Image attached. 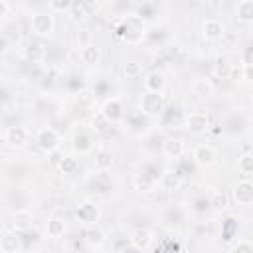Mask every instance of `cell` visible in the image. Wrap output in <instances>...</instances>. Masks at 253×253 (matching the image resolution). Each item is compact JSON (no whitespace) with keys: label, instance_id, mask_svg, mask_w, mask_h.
Returning a JSON list of instances; mask_svg holds the SVG:
<instances>
[{"label":"cell","instance_id":"1","mask_svg":"<svg viewBox=\"0 0 253 253\" xmlns=\"http://www.w3.org/2000/svg\"><path fill=\"white\" fill-rule=\"evenodd\" d=\"M146 34H148V24L134 14L121 18L115 26V38L128 45H138L146 42Z\"/></svg>","mask_w":253,"mask_h":253},{"label":"cell","instance_id":"2","mask_svg":"<svg viewBox=\"0 0 253 253\" xmlns=\"http://www.w3.org/2000/svg\"><path fill=\"white\" fill-rule=\"evenodd\" d=\"M55 30V18L53 14L45 8V10H38L30 16V32L36 38H49Z\"/></svg>","mask_w":253,"mask_h":253},{"label":"cell","instance_id":"3","mask_svg":"<svg viewBox=\"0 0 253 253\" xmlns=\"http://www.w3.org/2000/svg\"><path fill=\"white\" fill-rule=\"evenodd\" d=\"M138 109L140 115H144L146 119H160L162 113L166 111V101L162 93H148L144 91L140 101H138Z\"/></svg>","mask_w":253,"mask_h":253},{"label":"cell","instance_id":"4","mask_svg":"<svg viewBox=\"0 0 253 253\" xmlns=\"http://www.w3.org/2000/svg\"><path fill=\"white\" fill-rule=\"evenodd\" d=\"M34 142L43 154H53L61 146V134L53 126H42V128H38V132L34 136Z\"/></svg>","mask_w":253,"mask_h":253},{"label":"cell","instance_id":"5","mask_svg":"<svg viewBox=\"0 0 253 253\" xmlns=\"http://www.w3.org/2000/svg\"><path fill=\"white\" fill-rule=\"evenodd\" d=\"M101 115L111 123V125H117V123H123L125 121V103L121 97L113 95V97H105V101L101 103Z\"/></svg>","mask_w":253,"mask_h":253},{"label":"cell","instance_id":"6","mask_svg":"<svg viewBox=\"0 0 253 253\" xmlns=\"http://www.w3.org/2000/svg\"><path fill=\"white\" fill-rule=\"evenodd\" d=\"M2 140L10 146V148H24L30 140V130L22 125H10V126H4V132H2Z\"/></svg>","mask_w":253,"mask_h":253},{"label":"cell","instance_id":"7","mask_svg":"<svg viewBox=\"0 0 253 253\" xmlns=\"http://www.w3.org/2000/svg\"><path fill=\"white\" fill-rule=\"evenodd\" d=\"M123 128H125V132L130 134V136H144V134L150 130V119H146V117L140 115V113L126 115L125 121H123Z\"/></svg>","mask_w":253,"mask_h":253},{"label":"cell","instance_id":"8","mask_svg":"<svg viewBox=\"0 0 253 253\" xmlns=\"http://www.w3.org/2000/svg\"><path fill=\"white\" fill-rule=\"evenodd\" d=\"M22 57L28 63L42 65L45 61V57H47V49L40 40H28L24 43V47H22Z\"/></svg>","mask_w":253,"mask_h":253},{"label":"cell","instance_id":"9","mask_svg":"<svg viewBox=\"0 0 253 253\" xmlns=\"http://www.w3.org/2000/svg\"><path fill=\"white\" fill-rule=\"evenodd\" d=\"M75 217L87 227V225H97L101 219V208L95 202H81L75 208Z\"/></svg>","mask_w":253,"mask_h":253},{"label":"cell","instance_id":"10","mask_svg":"<svg viewBox=\"0 0 253 253\" xmlns=\"http://www.w3.org/2000/svg\"><path fill=\"white\" fill-rule=\"evenodd\" d=\"M231 198L237 206H243V208L253 206V182L249 178L235 182V186L231 190Z\"/></svg>","mask_w":253,"mask_h":253},{"label":"cell","instance_id":"11","mask_svg":"<svg viewBox=\"0 0 253 253\" xmlns=\"http://www.w3.org/2000/svg\"><path fill=\"white\" fill-rule=\"evenodd\" d=\"M192 160L196 162V166L210 168V166L215 164L217 152H215V148H213L211 144L202 142V144H196V146H194V150H192Z\"/></svg>","mask_w":253,"mask_h":253},{"label":"cell","instance_id":"12","mask_svg":"<svg viewBox=\"0 0 253 253\" xmlns=\"http://www.w3.org/2000/svg\"><path fill=\"white\" fill-rule=\"evenodd\" d=\"M186 219H188V210L182 208V206H170V208H166V211H164V215H162L164 225L170 227V229L182 227V225L186 223Z\"/></svg>","mask_w":253,"mask_h":253},{"label":"cell","instance_id":"13","mask_svg":"<svg viewBox=\"0 0 253 253\" xmlns=\"http://www.w3.org/2000/svg\"><path fill=\"white\" fill-rule=\"evenodd\" d=\"M202 36L206 42H219L225 36V26L219 18H208L202 24Z\"/></svg>","mask_w":253,"mask_h":253},{"label":"cell","instance_id":"14","mask_svg":"<svg viewBox=\"0 0 253 253\" xmlns=\"http://www.w3.org/2000/svg\"><path fill=\"white\" fill-rule=\"evenodd\" d=\"M247 117L241 113V111H237V113H229L227 117H225V121H223V130H227L229 134H243L245 130H247Z\"/></svg>","mask_w":253,"mask_h":253},{"label":"cell","instance_id":"15","mask_svg":"<svg viewBox=\"0 0 253 253\" xmlns=\"http://www.w3.org/2000/svg\"><path fill=\"white\" fill-rule=\"evenodd\" d=\"M71 148H73V152H75V154L85 156V154L93 152V148H95V138H93L89 132L79 130V132H75V134H73Z\"/></svg>","mask_w":253,"mask_h":253},{"label":"cell","instance_id":"16","mask_svg":"<svg viewBox=\"0 0 253 253\" xmlns=\"http://www.w3.org/2000/svg\"><path fill=\"white\" fill-rule=\"evenodd\" d=\"M0 249L2 253H22L24 251V241L18 231H4L0 237Z\"/></svg>","mask_w":253,"mask_h":253},{"label":"cell","instance_id":"17","mask_svg":"<svg viewBox=\"0 0 253 253\" xmlns=\"http://www.w3.org/2000/svg\"><path fill=\"white\" fill-rule=\"evenodd\" d=\"M186 128L192 132H206L210 128V117L204 111H192L186 115Z\"/></svg>","mask_w":253,"mask_h":253},{"label":"cell","instance_id":"18","mask_svg":"<svg viewBox=\"0 0 253 253\" xmlns=\"http://www.w3.org/2000/svg\"><path fill=\"white\" fill-rule=\"evenodd\" d=\"M142 83H144V91H148V93H162L166 89V75L160 69H152V71H148L144 75Z\"/></svg>","mask_w":253,"mask_h":253},{"label":"cell","instance_id":"19","mask_svg":"<svg viewBox=\"0 0 253 253\" xmlns=\"http://www.w3.org/2000/svg\"><path fill=\"white\" fill-rule=\"evenodd\" d=\"M160 150H162V154L166 156V158H170V160H180L182 156H184V152H186V144H184V140L182 138H164L162 140V146H160Z\"/></svg>","mask_w":253,"mask_h":253},{"label":"cell","instance_id":"20","mask_svg":"<svg viewBox=\"0 0 253 253\" xmlns=\"http://www.w3.org/2000/svg\"><path fill=\"white\" fill-rule=\"evenodd\" d=\"M136 174H140V176H144V178H148V180H152L154 184L160 186V180L164 176V168L156 160H146V162L140 164V168H138Z\"/></svg>","mask_w":253,"mask_h":253},{"label":"cell","instance_id":"21","mask_svg":"<svg viewBox=\"0 0 253 253\" xmlns=\"http://www.w3.org/2000/svg\"><path fill=\"white\" fill-rule=\"evenodd\" d=\"M81 237H83V241L89 245V247H101L105 241H107V235H105V231L99 227V225H87L83 231H81Z\"/></svg>","mask_w":253,"mask_h":253},{"label":"cell","instance_id":"22","mask_svg":"<svg viewBox=\"0 0 253 253\" xmlns=\"http://www.w3.org/2000/svg\"><path fill=\"white\" fill-rule=\"evenodd\" d=\"M32 221L34 215L30 210H22V211H12V229L18 233H24L28 229H32Z\"/></svg>","mask_w":253,"mask_h":253},{"label":"cell","instance_id":"23","mask_svg":"<svg viewBox=\"0 0 253 253\" xmlns=\"http://www.w3.org/2000/svg\"><path fill=\"white\" fill-rule=\"evenodd\" d=\"M160 121H162L164 126H174V125L186 123V115H184V111H182L178 105H170V107H166V111L162 113Z\"/></svg>","mask_w":253,"mask_h":253},{"label":"cell","instance_id":"24","mask_svg":"<svg viewBox=\"0 0 253 253\" xmlns=\"http://www.w3.org/2000/svg\"><path fill=\"white\" fill-rule=\"evenodd\" d=\"M128 239H130L132 245H136L140 249H148L152 245V241H154V235H152V231L148 227H136V229H132Z\"/></svg>","mask_w":253,"mask_h":253},{"label":"cell","instance_id":"25","mask_svg":"<svg viewBox=\"0 0 253 253\" xmlns=\"http://www.w3.org/2000/svg\"><path fill=\"white\" fill-rule=\"evenodd\" d=\"M91 188L97 192V194H103V196H109L115 192V184L113 180L107 176V172H97L93 182H91Z\"/></svg>","mask_w":253,"mask_h":253},{"label":"cell","instance_id":"26","mask_svg":"<svg viewBox=\"0 0 253 253\" xmlns=\"http://www.w3.org/2000/svg\"><path fill=\"white\" fill-rule=\"evenodd\" d=\"M237 22L241 24H253V0H239L233 10Z\"/></svg>","mask_w":253,"mask_h":253},{"label":"cell","instance_id":"27","mask_svg":"<svg viewBox=\"0 0 253 253\" xmlns=\"http://www.w3.org/2000/svg\"><path fill=\"white\" fill-rule=\"evenodd\" d=\"M134 16H138L140 20H144L146 24L150 20H154V16H158V4L156 2H140V4H134Z\"/></svg>","mask_w":253,"mask_h":253},{"label":"cell","instance_id":"28","mask_svg":"<svg viewBox=\"0 0 253 253\" xmlns=\"http://www.w3.org/2000/svg\"><path fill=\"white\" fill-rule=\"evenodd\" d=\"M8 206L12 208V211H22V210H30V196L24 190H14L8 196Z\"/></svg>","mask_w":253,"mask_h":253},{"label":"cell","instance_id":"29","mask_svg":"<svg viewBox=\"0 0 253 253\" xmlns=\"http://www.w3.org/2000/svg\"><path fill=\"white\" fill-rule=\"evenodd\" d=\"M194 168H196V162L192 160V158H180V160H176V166H174V174L184 182V180H188V178H192V174H194Z\"/></svg>","mask_w":253,"mask_h":253},{"label":"cell","instance_id":"30","mask_svg":"<svg viewBox=\"0 0 253 253\" xmlns=\"http://www.w3.org/2000/svg\"><path fill=\"white\" fill-rule=\"evenodd\" d=\"M237 219L233 217V215H227L225 219H221V229H219V233H221V239L225 241V243H231L235 237H237Z\"/></svg>","mask_w":253,"mask_h":253},{"label":"cell","instance_id":"31","mask_svg":"<svg viewBox=\"0 0 253 253\" xmlns=\"http://www.w3.org/2000/svg\"><path fill=\"white\" fill-rule=\"evenodd\" d=\"M79 59H81V63H85V65H95V63H99V61H101V47L95 45V43H91V45L79 49Z\"/></svg>","mask_w":253,"mask_h":253},{"label":"cell","instance_id":"32","mask_svg":"<svg viewBox=\"0 0 253 253\" xmlns=\"http://www.w3.org/2000/svg\"><path fill=\"white\" fill-rule=\"evenodd\" d=\"M113 166V152L109 148H99L95 152V168L97 172H107Z\"/></svg>","mask_w":253,"mask_h":253},{"label":"cell","instance_id":"33","mask_svg":"<svg viewBox=\"0 0 253 253\" xmlns=\"http://www.w3.org/2000/svg\"><path fill=\"white\" fill-rule=\"evenodd\" d=\"M231 73H233V65L225 57H217L215 63H213V75L221 81H227L231 77Z\"/></svg>","mask_w":253,"mask_h":253},{"label":"cell","instance_id":"34","mask_svg":"<svg viewBox=\"0 0 253 253\" xmlns=\"http://www.w3.org/2000/svg\"><path fill=\"white\" fill-rule=\"evenodd\" d=\"M210 202H211L213 211H225L229 208V196L223 190H213L210 194Z\"/></svg>","mask_w":253,"mask_h":253},{"label":"cell","instance_id":"35","mask_svg":"<svg viewBox=\"0 0 253 253\" xmlns=\"http://www.w3.org/2000/svg\"><path fill=\"white\" fill-rule=\"evenodd\" d=\"M65 89H67L69 93H73V95L85 91V77H83L81 73H71V75H67V77H65Z\"/></svg>","mask_w":253,"mask_h":253},{"label":"cell","instance_id":"36","mask_svg":"<svg viewBox=\"0 0 253 253\" xmlns=\"http://www.w3.org/2000/svg\"><path fill=\"white\" fill-rule=\"evenodd\" d=\"M45 233H47V237H51V239L63 237V233H65V221L59 219V217L47 219V223H45Z\"/></svg>","mask_w":253,"mask_h":253},{"label":"cell","instance_id":"37","mask_svg":"<svg viewBox=\"0 0 253 253\" xmlns=\"http://www.w3.org/2000/svg\"><path fill=\"white\" fill-rule=\"evenodd\" d=\"M237 170L243 178L253 176V152H243L237 160Z\"/></svg>","mask_w":253,"mask_h":253},{"label":"cell","instance_id":"38","mask_svg":"<svg viewBox=\"0 0 253 253\" xmlns=\"http://www.w3.org/2000/svg\"><path fill=\"white\" fill-rule=\"evenodd\" d=\"M26 174H28V166L22 164V162H12V164L6 168V178H8V180H14V182L24 180Z\"/></svg>","mask_w":253,"mask_h":253},{"label":"cell","instance_id":"39","mask_svg":"<svg viewBox=\"0 0 253 253\" xmlns=\"http://www.w3.org/2000/svg\"><path fill=\"white\" fill-rule=\"evenodd\" d=\"M73 8L71 0H49L47 2V10L55 16V14H69Z\"/></svg>","mask_w":253,"mask_h":253},{"label":"cell","instance_id":"40","mask_svg":"<svg viewBox=\"0 0 253 253\" xmlns=\"http://www.w3.org/2000/svg\"><path fill=\"white\" fill-rule=\"evenodd\" d=\"M123 73H125L126 79H138V77H142L144 67H142V63L130 59V61H126V63L123 65Z\"/></svg>","mask_w":253,"mask_h":253},{"label":"cell","instance_id":"41","mask_svg":"<svg viewBox=\"0 0 253 253\" xmlns=\"http://www.w3.org/2000/svg\"><path fill=\"white\" fill-rule=\"evenodd\" d=\"M57 170L61 174H67V176L77 174V170H79V158H75V156H63V160H61V164H59Z\"/></svg>","mask_w":253,"mask_h":253},{"label":"cell","instance_id":"42","mask_svg":"<svg viewBox=\"0 0 253 253\" xmlns=\"http://www.w3.org/2000/svg\"><path fill=\"white\" fill-rule=\"evenodd\" d=\"M192 91H194V95H198V97H206V95H211L213 85H211L210 79H196V81L192 83Z\"/></svg>","mask_w":253,"mask_h":253},{"label":"cell","instance_id":"43","mask_svg":"<svg viewBox=\"0 0 253 253\" xmlns=\"http://www.w3.org/2000/svg\"><path fill=\"white\" fill-rule=\"evenodd\" d=\"M190 210L194 213H206V211H210L211 210L210 196H198V198H194L192 204H190Z\"/></svg>","mask_w":253,"mask_h":253},{"label":"cell","instance_id":"44","mask_svg":"<svg viewBox=\"0 0 253 253\" xmlns=\"http://www.w3.org/2000/svg\"><path fill=\"white\" fill-rule=\"evenodd\" d=\"M109 126H111V123L101 115V111H97V113L91 115V128H93L95 132H105Z\"/></svg>","mask_w":253,"mask_h":253},{"label":"cell","instance_id":"45","mask_svg":"<svg viewBox=\"0 0 253 253\" xmlns=\"http://www.w3.org/2000/svg\"><path fill=\"white\" fill-rule=\"evenodd\" d=\"M180 184H182V180L174 172H164V176L160 180V188L162 190H176Z\"/></svg>","mask_w":253,"mask_h":253},{"label":"cell","instance_id":"46","mask_svg":"<svg viewBox=\"0 0 253 253\" xmlns=\"http://www.w3.org/2000/svg\"><path fill=\"white\" fill-rule=\"evenodd\" d=\"M89 8H87V2H73V8H71V18L73 20H85L87 16H89V12H87Z\"/></svg>","mask_w":253,"mask_h":253},{"label":"cell","instance_id":"47","mask_svg":"<svg viewBox=\"0 0 253 253\" xmlns=\"http://www.w3.org/2000/svg\"><path fill=\"white\" fill-rule=\"evenodd\" d=\"M93 95H95V97H101V95H109V97H113V95H111V83H109L107 79H99V81H95V85H93Z\"/></svg>","mask_w":253,"mask_h":253},{"label":"cell","instance_id":"48","mask_svg":"<svg viewBox=\"0 0 253 253\" xmlns=\"http://www.w3.org/2000/svg\"><path fill=\"white\" fill-rule=\"evenodd\" d=\"M229 253H253V241L249 239H237V243L231 245Z\"/></svg>","mask_w":253,"mask_h":253},{"label":"cell","instance_id":"49","mask_svg":"<svg viewBox=\"0 0 253 253\" xmlns=\"http://www.w3.org/2000/svg\"><path fill=\"white\" fill-rule=\"evenodd\" d=\"M194 235H196L198 239H208V237L211 235L210 223H208V221H198V223L194 225Z\"/></svg>","mask_w":253,"mask_h":253},{"label":"cell","instance_id":"50","mask_svg":"<svg viewBox=\"0 0 253 253\" xmlns=\"http://www.w3.org/2000/svg\"><path fill=\"white\" fill-rule=\"evenodd\" d=\"M75 40H77V47H79V49H83V47H87V45L93 43V42H91V34H89V30H81V32H77Z\"/></svg>","mask_w":253,"mask_h":253},{"label":"cell","instance_id":"51","mask_svg":"<svg viewBox=\"0 0 253 253\" xmlns=\"http://www.w3.org/2000/svg\"><path fill=\"white\" fill-rule=\"evenodd\" d=\"M241 63L243 65H253V43L245 45L241 51Z\"/></svg>","mask_w":253,"mask_h":253},{"label":"cell","instance_id":"52","mask_svg":"<svg viewBox=\"0 0 253 253\" xmlns=\"http://www.w3.org/2000/svg\"><path fill=\"white\" fill-rule=\"evenodd\" d=\"M10 45H14V43H12V42H10L6 36H2V34H0V53H2V55H8Z\"/></svg>","mask_w":253,"mask_h":253},{"label":"cell","instance_id":"53","mask_svg":"<svg viewBox=\"0 0 253 253\" xmlns=\"http://www.w3.org/2000/svg\"><path fill=\"white\" fill-rule=\"evenodd\" d=\"M241 79L253 83V65H243L241 67Z\"/></svg>","mask_w":253,"mask_h":253},{"label":"cell","instance_id":"54","mask_svg":"<svg viewBox=\"0 0 253 253\" xmlns=\"http://www.w3.org/2000/svg\"><path fill=\"white\" fill-rule=\"evenodd\" d=\"M61 160H63V154H61L59 150H57V152H53V154H49V162H51V166H57V168H59Z\"/></svg>","mask_w":253,"mask_h":253},{"label":"cell","instance_id":"55","mask_svg":"<svg viewBox=\"0 0 253 253\" xmlns=\"http://www.w3.org/2000/svg\"><path fill=\"white\" fill-rule=\"evenodd\" d=\"M119 253H144V249H140V247H136V245H132V243H128L123 251H119Z\"/></svg>","mask_w":253,"mask_h":253}]
</instances>
